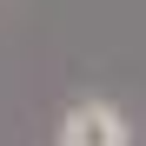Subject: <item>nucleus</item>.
<instances>
[{
  "mask_svg": "<svg viewBox=\"0 0 146 146\" xmlns=\"http://www.w3.org/2000/svg\"><path fill=\"white\" fill-rule=\"evenodd\" d=\"M60 146H126V119L113 100H80L60 119Z\"/></svg>",
  "mask_w": 146,
  "mask_h": 146,
  "instance_id": "1",
  "label": "nucleus"
}]
</instances>
